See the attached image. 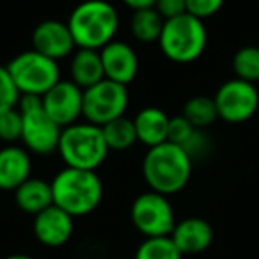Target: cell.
Here are the masks:
<instances>
[{
  "instance_id": "30",
  "label": "cell",
  "mask_w": 259,
  "mask_h": 259,
  "mask_svg": "<svg viewBox=\"0 0 259 259\" xmlns=\"http://www.w3.org/2000/svg\"><path fill=\"white\" fill-rule=\"evenodd\" d=\"M128 8H132L134 11H141V9H149L155 8L156 0H122Z\"/></svg>"
},
{
  "instance_id": "7",
  "label": "cell",
  "mask_w": 259,
  "mask_h": 259,
  "mask_svg": "<svg viewBox=\"0 0 259 259\" xmlns=\"http://www.w3.org/2000/svg\"><path fill=\"white\" fill-rule=\"evenodd\" d=\"M8 69L22 96H43L61 80L57 61L39 54L34 48L16 55L8 64Z\"/></svg>"
},
{
  "instance_id": "21",
  "label": "cell",
  "mask_w": 259,
  "mask_h": 259,
  "mask_svg": "<svg viewBox=\"0 0 259 259\" xmlns=\"http://www.w3.org/2000/svg\"><path fill=\"white\" fill-rule=\"evenodd\" d=\"M101 130H103V137L107 141L108 149L112 151H124L132 148L135 142H139L134 119H126L124 115L101 126Z\"/></svg>"
},
{
  "instance_id": "4",
  "label": "cell",
  "mask_w": 259,
  "mask_h": 259,
  "mask_svg": "<svg viewBox=\"0 0 259 259\" xmlns=\"http://www.w3.org/2000/svg\"><path fill=\"white\" fill-rule=\"evenodd\" d=\"M57 151L66 167L96 170L105 162L110 149L103 137L101 126L91 122H75L62 128Z\"/></svg>"
},
{
  "instance_id": "28",
  "label": "cell",
  "mask_w": 259,
  "mask_h": 259,
  "mask_svg": "<svg viewBox=\"0 0 259 259\" xmlns=\"http://www.w3.org/2000/svg\"><path fill=\"white\" fill-rule=\"evenodd\" d=\"M224 2L226 0H187V13L204 22L222 9Z\"/></svg>"
},
{
  "instance_id": "12",
  "label": "cell",
  "mask_w": 259,
  "mask_h": 259,
  "mask_svg": "<svg viewBox=\"0 0 259 259\" xmlns=\"http://www.w3.org/2000/svg\"><path fill=\"white\" fill-rule=\"evenodd\" d=\"M73 229H75L73 217L55 204L34 217V236L45 247L57 248L66 245L73 236Z\"/></svg>"
},
{
  "instance_id": "27",
  "label": "cell",
  "mask_w": 259,
  "mask_h": 259,
  "mask_svg": "<svg viewBox=\"0 0 259 259\" xmlns=\"http://www.w3.org/2000/svg\"><path fill=\"white\" fill-rule=\"evenodd\" d=\"M194 126L183 117V115H176V117H170V122H169V137L167 141L172 142V144H178L181 148L187 146V142L192 139V135L195 134Z\"/></svg>"
},
{
  "instance_id": "5",
  "label": "cell",
  "mask_w": 259,
  "mask_h": 259,
  "mask_svg": "<svg viewBox=\"0 0 259 259\" xmlns=\"http://www.w3.org/2000/svg\"><path fill=\"white\" fill-rule=\"evenodd\" d=\"M206 43H208V32L204 22L188 13L178 18L165 20L158 39L162 54L178 64L197 61L204 54Z\"/></svg>"
},
{
  "instance_id": "16",
  "label": "cell",
  "mask_w": 259,
  "mask_h": 259,
  "mask_svg": "<svg viewBox=\"0 0 259 259\" xmlns=\"http://www.w3.org/2000/svg\"><path fill=\"white\" fill-rule=\"evenodd\" d=\"M32 162L27 149L9 144L0 149V190H16L30 178Z\"/></svg>"
},
{
  "instance_id": "13",
  "label": "cell",
  "mask_w": 259,
  "mask_h": 259,
  "mask_svg": "<svg viewBox=\"0 0 259 259\" xmlns=\"http://www.w3.org/2000/svg\"><path fill=\"white\" fill-rule=\"evenodd\" d=\"M103 62L105 78L128 85L135 80L139 73V59L135 50L124 41H110L107 47L100 50Z\"/></svg>"
},
{
  "instance_id": "6",
  "label": "cell",
  "mask_w": 259,
  "mask_h": 259,
  "mask_svg": "<svg viewBox=\"0 0 259 259\" xmlns=\"http://www.w3.org/2000/svg\"><path fill=\"white\" fill-rule=\"evenodd\" d=\"M18 110L23 121L22 142L27 151L41 156H48L57 151L62 128L47 114L41 103V96H22Z\"/></svg>"
},
{
  "instance_id": "8",
  "label": "cell",
  "mask_w": 259,
  "mask_h": 259,
  "mask_svg": "<svg viewBox=\"0 0 259 259\" xmlns=\"http://www.w3.org/2000/svg\"><path fill=\"white\" fill-rule=\"evenodd\" d=\"M130 215L135 229L146 238L170 236L176 227V217L169 197L153 190L135 199Z\"/></svg>"
},
{
  "instance_id": "17",
  "label": "cell",
  "mask_w": 259,
  "mask_h": 259,
  "mask_svg": "<svg viewBox=\"0 0 259 259\" xmlns=\"http://www.w3.org/2000/svg\"><path fill=\"white\" fill-rule=\"evenodd\" d=\"M169 122L170 117L156 107H146L135 115L134 124L137 132V141L142 142L148 148H155L163 142H167L169 137Z\"/></svg>"
},
{
  "instance_id": "23",
  "label": "cell",
  "mask_w": 259,
  "mask_h": 259,
  "mask_svg": "<svg viewBox=\"0 0 259 259\" xmlns=\"http://www.w3.org/2000/svg\"><path fill=\"white\" fill-rule=\"evenodd\" d=\"M135 259H183L170 236L146 238L135 252Z\"/></svg>"
},
{
  "instance_id": "9",
  "label": "cell",
  "mask_w": 259,
  "mask_h": 259,
  "mask_svg": "<svg viewBox=\"0 0 259 259\" xmlns=\"http://www.w3.org/2000/svg\"><path fill=\"white\" fill-rule=\"evenodd\" d=\"M128 101L126 85L105 78L83 91V117L91 124L105 126L124 115Z\"/></svg>"
},
{
  "instance_id": "10",
  "label": "cell",
  "mask_w": 259,
  "mask_h": 259,
  "mask_svg": "<svg viewBox=\"0 0 259 259\" xmlns=\"http://www.w3.org/2000/svg\"><path fill=\"white\" fill-rule=\"evenodd\" d=\"M213 100L219 117L231 124L248 121L259 108V93L255 85L240 78L224 82Z\"/></svg>"
},
{
  "instance_id": "18",
  "label": "cell",
  "mask_w": 259,
  "mask_h": 259,
  "mask_svg": "<svg viewBox=\"0 0 259 259\" xmlns=\"http://www.w3.org/2000/svg\"><path fill=\"white\" fill-rule=\"evenodd\" d=\"M69 73H71V82H75L83 91L100 83L101 80H105L103 62H101L100 50L78 48L71 59Z\"/></svg>"
},
{
  "instance_id": "24",
  "label": "cell",
  "mask_w": 259,
  "mask_h": 259,
  "mask_svg": "<svg viewBox=\"0 0 259 259\" xmlns=\"http://www.w3.org/2000/svg\"><path fill=\"white\" fill-rule=\"evenodd\" d=\"M234 78L255 83L259 82V48L243 47L233 55Z\"/></svg>"
},
{
  "instance_id": "11",
  "label": "cell",
  "mask_w": 259,
  "mask_h": 259,
  "mask_svg": "<svg viewBox=\"0 0 259 259\" xmlns=\"http://www.w3.org/2000/svg\"><path fill=\"white\" fill-rule=\"evenodd\" d=\"M41 103L47 114L61 128L71 126L83 115V89L71 80H59L48 93L41 96Z\"/></svg>"
},
{
  "instance_id": "29",
  "label": "cell",
  "mask_w": 259,
  "mask_h": 259,
  "mask_svg": "<svg viewBox=\"0 0 259 259\" xmlns=\"http://www.w3.org/2000/svg\"><path fill=\"white\" fill-rule=\"evenodd\" d=\"M155 9L163 20H172L187 13V0H156Z\"/></svg>"
},
{
  "instance_id": "1",
  "label": "cell",
  "mask_w": 259,
  "mask_h": 259,
  "mask_svg": "<svg viewBox=\"0 0 259 259\" xmlns=\"http://www.w3.org/2000/svg\"><path fill=\"white\" fill-rule=\"evenodd\" d=\"M192 162L181 146L169 141L149 148L142 162V174L149 190L167 197L181 192L190 181Z\"/></svg>"
},
{
  "instance_id": "31",
  "label": "cell",
  "mask_w": 259,
  "mask_h": 259,
  "mask_svg": "<svg viewBox=\"0 0 259 259\" xmlns=\"http://www.w3.org/2000/svg\"><path fill=\"white\" fill-rule=\"evenodd\" d=\"M4 259H32L30 255H27V254H11V255H8V257H4Z\"/></svg>"
},
{
  "instance_id": "26",
  "label": "cell",
  "mask_w": 259,
  "mask_h": 259,
  "mask_svg": "<svg viewBox=\"0 0 259 259\" xmlns=\"http://www.w3.org/2000/svg\"><path fill=\"white\" fill-rule=\"evenodd\" d=\"M20 98L22 94L13 82L8 66H0V114L18 107Z\"/></svg>"
},
{
  "instance_id": "14",
  "label": "cell",
  "mask_w": 259,
  "mask_h": 259,
  "mask_svg": "<svg viewBox=\"0 0 259 259\" xmlns=\"http://www.w3.org/2000/svg\"><path fill=\"white\" fill-rule=\"evenodd\" d=\"M32 47L34 50L47 57L61 61L71 54L76 45L68 23L57 22V20H45L34 29Z\"/></svg>"
},
{
  "instance_id": "3",
  "label": "cell",
  "mask_w": 259,
  "mask_h": 259,
  "mask_svg": "<svg viewBox=\"0 0 259 259\" xmlns=\"http://www.w3.org/2000/svg\"><path fill=\"white\" fill-rule=\"evenodd\" d=\"M52 183L54 204L75 219L93 213L103 199V183L96 170L66 167L55 174Z\"/></svg>"
},
{
  "instance_id": "25",
  "label": "cell",
  "mask_w": 259,
  "mask_h": 259,
  "mask_svg": "<svg viewBox=\"0 0 259 259\" xmlns=\"http://www.w3.org/2000/svg\"><path fill=\"white\" fill-rule=\"evenodd\" d=\"M23 121L18 107L0 114V141L6 144H15L16 141H22Z\"/></svg>"
},
{
  "instance_id": "15",
  "label": "cell",
  "mask_w": 259,
  "mask_h": 259,
  "mask_svg": "<svg viewBox=\"0 0 259 259\" xmlns=\"http://www.w3.org/2000/svg\"><path fill=\"white\" fill-rule=\"evenodd\" d=\"M174 245L180 248L181 254H201L209 248L213 241V227L209 222L199 217H188V219L176 222L172 234Z\"/></svg>"
},
{
  "instance_id": "2",
  "label": "cell",
  "mask_w": 259,
  "mask_h": 259,
  "mask_svg": "<svg viewBox=\"0 0 259 259\" xmlns=\"http://www.w3.org/2000/svg\"><path fill=\"white\" fill-rule=\"evenodd\" d=\"M68 27L78 48L101 50L114 41L119 15L107 0H83L71 11Z\"/></svg>"
},
{
  "instance_id": "20",
  "label": "cell",
  "mask_w": 259,
  "mask_h": 259,
  "mask_svg": "<svg viewBox=\"0 0 259 259\" xmlns=\"http://www.w3.org/2000/svg\"><path fill=\"white\" fill-rule=\"evenodd\" d=\"M163 23H165V20L156 13V9L149 8L141 9V11H134L130 27H132V34H134L135 39L149 45L160 39Z\"/></svg>"
},
{
  "instance_id": "22",
  "label": "cell",
  "mask_w": 259,
  "mask_h": 259,
  "mask_svg": "<svg viewBox=\"0 0 259 259\" xmlns=\"http://www.w3.org/2000/svg\"><path fill=\"white\" fill-rule=\"evenodd\" d=\"M183 115L194 128L204 130L211 122L219 119V112H217L215 100L209 96H194L185 103Z\"/></svg>"
},
{
  "instance_id": "19",
  "label": "cell",
  "mask_w": 259,
  "mask_h": 259,
  "mask_svg": "<svg viewBox=\"0 0 259 259\" xmlns=\"http://www.w3.org/2000/svg\"><path fill=\"white\" fill-rule=\"evenodd\" d=\"M16 206L23 213L36 217L37 213L45 211L54 204V194H52V183L39 178H29L23 185L15 190Z\"/></svg>"
}]
</instances>
